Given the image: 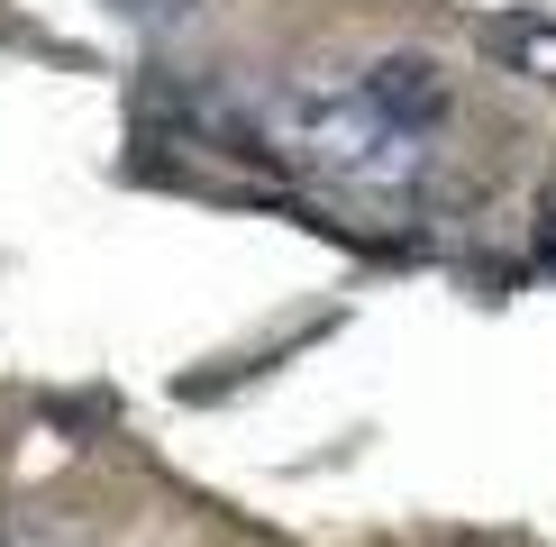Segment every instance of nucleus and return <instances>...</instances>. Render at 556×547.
<instances>
[{
  "instance_id": "nucleus-1",
  "label": "nucleus",
  "mask_w": 556,
  "mask_h": 547,
  "mask_svg": "<svg viewBox=\"0 0 556 547\" xmlns=\"http://www.w3.org/2000/svg\"><path fill=\"white\" fill-rule=\"evenodd\" d=\"M274 119V165H311L329 182H356V192H402V182L429 174V147L402 128H383L375 110L356 101V82H283L265 101Z\"/></svg>"
},
{
  "instance_id": "nucleus-2",
  "label": "nucleus",
  "mask_w": 556,
  "mask_h": 547,
  "mask_svg": "<svg viewBox=\"0 0 556 547\" xmlns=\"http://www.w3.org/2000/svg\"><path fill=\"white\" fill-rule=\"evenodd\" d=\"M356 101L375 110L383 128L429 137V128L456 110V82H447V64H438V55H410V46H392V55H375V64L356 74Z\"/></svg>"
},
{
  "instance_id": "nucleus-3",
  "label": "nucleus",
  "mask_w": 556,
  "mask_h": 547,
  "mask_svg": "<svg viewBox=\"0 0 556 547\" xmlns=\"http://www.w3.org/2000/svg\"><path fill=\"white\" fill-rule=\"evenodd\" d=\"M101 520L74 511V501H18V511H0V547H91Z\"/></svg>"
},
{
  "instance_id": "nucleus-4",
  "label": "nucleus",
  "mask_w": 556,
  "mask_h": 547,
  "mask_svg": "<svg viewBox=\"0 0 556 547\" xmlns=\"http://www.w3.org/2000/svg\"><path fill=\"white\" fill-rule=\"evenodd\" d=\"M483 46H493L511 74L556 82V18H493V28H483Z\"/></svg>"
},
{
  "instance_id": "nucleus-5",
  "label": "nucleus",
  "mask_w": 556,
  "mask_h": 547,
  "mask_svg": "<svg viewBox=\"0 0 556 547\" xmlns=\"http://www.w3.org/2000/svg\"><path fill=\"white\" fill-rule=\"evenodd\" d=\"M110 10H128V18H182V10H201V0H110Z\"/></svg>"
},
{
  "instance_id": "nucleus-6",
  "label": "nucleus",
  "mask_w": 556,
  "mask_h": 547,
  "mask_svg": "<svg viewBox=\"0 0 556 547\" xmlns=\"http://www.w3.org/2000/svg\"><path fill=\"white\" fill-rule=\"evenodd\" d=\"M539 256H556V201H547V238H539Z\"/></svg>"
}]
</instances>
